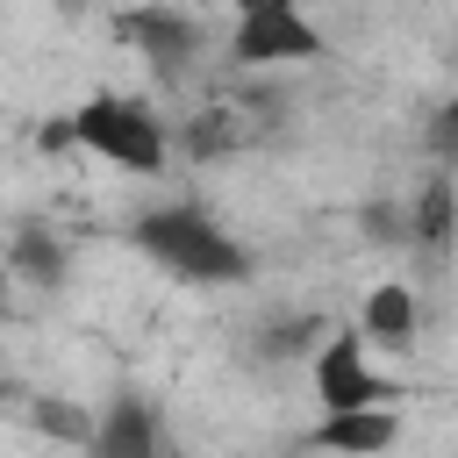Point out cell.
I'll return each instance as SVG.
<instances>
[{
  "label": "cell",
  "mask_w": 458,
  "mask_h": 458,
  "mask_svg": "<svg viewBox=\"0 0 458 458\" xmlns=\"http://www.w3.org/2000/svg\"><path fill=\"white\" fill-rule=\"evenodd\" d=\"M422 143H429V165H458V100H444V107L429 114Z\"/></svg>",
  "instance_id": "4fadbf2b"
},
{
  "label": "cell",
  "mask_w": 458,
  "mask_h": 458,
  "mask_svg": "<svg viewBox=\"0 0 458 458\" xmlns=\"http://www.w3.org/2000/svg\"><path fill=\"white\" fill-rule=\"evenodd\" d=\"M165 451V422L150 401H107L100 429H93V458H157Z\"/></svg>",
  "instance_id": "9c48e42d"
},
{
  "label": "cell",
  "mask_w": 458,
  "mask_h": 458,
  "mask_svg": "<svg viewBox=\"0 0 458 458\" xmlns=\"http://www.w3.org/2000/svg\"><path fill=\"white\" fill-rule=\"evenodd\" d=\"M358 329H365L379 351H408V344L422 336V293H415L408 279H379V286L365 293V308H358Z\"/></svg>",
  "instance_id": "ba28073f"
},
{
  "label": "cell",
  "mask_w": 458,
  "mask_h": 458,
  "mask_svg": "<svg viewBox=\"0 0 458 458\" xmlns=\"http://www.w3.org/2000/svg\"><path fill=\"white\" fill-rule=\"evenodd\" d=\"M179 143H186L193 157H222V150L236 143V129H229V114H215V107H208L200 122H186V129H179Z\"/></svg>",
  "instance_id": "7c38bea8"
},
{
  "label": "cell",
  "mask_w": 458,
  "mask_h": 458,
  "mask_svg": "<svg viewBox=\"0 0 458 458\" xmlns=\"http://www.w3.org/2000/svg\"><path fill=\"white\" fill-rule=\"evenodd\" d=\"M7 265H14L29 286H57V279H64V243H57L50 229H36V222H21V229L7 236Z\"/></svg>",
  "instance_id": "30bf717a"
},
{
  "label": "cell",
  "mask_w": 458,
  "mask_h": 458,
  "mask_svg": "<svg viewBox=\"0 0 458 458\" xmlns=\"http://www.w3.org/2000/svg\"><path fill=\"white\" fill-rule=\"evenodd\" d=\"M72 143L114 172H136V179H157L179 150V136L165 129V114L136 93H86L72 107Z\"/></svg>",
  "instance_id": "7a4b0ae2"
},
{
  "label": "cell",
  "mask_w": 458,
  "mask_h": 458,
  "mask_svg": "<svg viewBox=\"0 0 458 458\" xmlns=\"http://www.w3.org/2000/svg\"><path fill=\"white\" fill-rule=\"evenodd\" d=\"M236 72H286L322 57V29L308 21V0H236L229 14V50Z\"/></svg>",
  "instance_id": "3957f363"
},
{
  "label": "cell",
  "mask_w": 458,
  "mask_h": 458,
  "mask_svg": "<svg viewBox=\"0 0 458 458\" xmlns=\"http://www.w3.org/2000/svg\"><path fill=\"white\" fill-rule=\"evenodd\" d=\"M114 29L136 43V57H143L157 79H186V72L200 64V21H193L186 7H172V0H143V7L122 14Z\"/></svg>",
  "instance_id": "5b68a950"
},
{
  "label": "cell",
  "mask_w": 458,
  "mask_h": 458,
  "mask_svg": "<svg viewBox=\"0 0 458 458\" xmlns=\"http://www.w3.org/2000/svg\"><path fill=\"white\" fill-rule=\"evenodd\" d=\"M308 451H344V458H372L401 444V401H372V408H329L308 437Z\"/></svg>",
  "instance_id": "8992f818"
},
{
  "label": "cell",
  "mask_w": 458,
  "mask_h": 458,
  "mask_svg": "<svg viewBox=\"0 0 458 458\" xmlns=\"http://www.w3.org/2000/svg\"><path fill=\"white\" fill-rule=\"evenodd\" d=\"M136 250L172 272L179 286H236L250 279V250L200 208V200H157L136 215Z\"/></svg>",
  "instance_id": "6da1fadb"
},
{
  "label": "cell",
  "mask_w": 458,
  "mask_h": 458,
  "mask_svg": "<svg viewBox=\"0 0 458 458\" xmlns=\"http://www.w3.org/2000/svg\"><path fill=\"white\" fill-rule=\"evenodd\" d=\"M358 229L379 250H408V200H365L358 208Z\"/></svg>",
  "instance_id": "8fae6325"
},
{
  "label": "cell",
  "mask_w": 458,
  "mask_h": 458,
  "mask_svg": "<svg viewBox=\"0 0 458 458\" xmlns=\"http://www.w3.org/2000/svg\"><path fill=\"white\" fill-rule=\"evenodd\" d=\"M308 386H315V408H372V401H401V386L386 372H372V336L365 329H329L308 358Z\"/></svg>",
  "instance_id": "277c9868"
},
{
  "label": "cell",
  "mask_w": 458,
  "mask_h": 458,
  "mask_svg": "<svg viewBox=\"0 0 458 458\" xmlns=\"http://www.w3.org/2000/svg\"><path fill=\"white\" fill-rule=\"evenodd\" d=\"M451 243H458V165H437L408 193V250L451 258Z\"/></svg>",
  "instance_id": "52a82bcc"
}]
</instances>
